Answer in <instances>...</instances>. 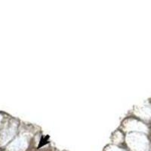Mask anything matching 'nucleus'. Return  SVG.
Listing matches in <instances>:
<instances>
[{"label": "nucleus", "instance_id": "f257e3e1", "mask_svg": "<svg viewBox=\"0 0 151 151\" xmlns=\"http://www.w3.org/2000/svg\"><path fill=\"white\" fill-rule=\"evenodd\" d=\"M0 151H2V149H0Z\"/></svg>", "mask_w": 151, "mask_h": 151}]
</instances>
